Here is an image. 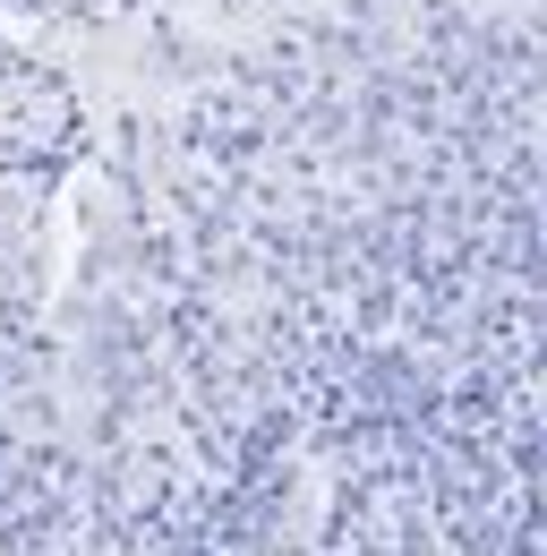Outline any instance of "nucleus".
I'll return each mask as SVG.
<instances>
[]
</instances>
